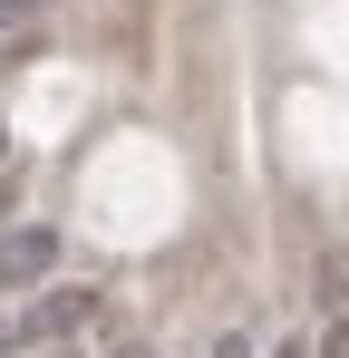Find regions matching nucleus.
Returning a JSON list of instances; mask_svg holds the SVG:
<instances>
[{"label": "nucleus", "instance_id": "obj_5", "mask_svg": "<svg viewBox=\"0 0 349 358\" xmlns=\"http://www.w3.org/2000/svg\"><path fill=\"white\" fill-rule=\"evenodd\" d=\"M20 339H29V329H20V320H10V300H0V358L20 349Z\"/></svg>", "mask_w": 349, "mask_h": 358}, {"label": "nucleus", "instance_id": "obj_3", "mask_svg": "<svg viewBox=\"0 0 349 358\" xmlns=\"http://www.w3.org/2000/svg\"><path fill=\"white\" fill-rule=\"evenodd\" d=\"M320 358H349V310H320V339H310Z\"/></svg>", "mask_w": 349, "mask_h": 358}, {"label": "nucleus", "instance_id": "obj_9", "mask_svg": "<svg viewBox=\"0 0 349 358\" xmlns=\"http://www.w3.org/2000/svg\"><path fill=\"white\" fill-rule=\"evenodd\" d=\"M58 358H78V349H58Z\"/></svg>", "mask_w": 349, "mask_h": 358}, {"label": "nucleus", "instance_id": "obj_4", "mask_svg": "<svg viewBox=\"0 0 349 358\" xmlns=\"http://www.w3.org/2000/svg\"><path fill=\"white\" fill-rule=\"evenodd\" d=\"M29 49H39V29H20V39H0V87H10V68L29 59Z\"/></svg>", "mask_w": 349, "mask_h": 358}, {"label": "nucleus", "instance_id": "obj_6", "mask_svg": "<svg viewBox=\"0 0 349 358\" xmlns=\"http://www.w3.org/2000/svg\"><path fill=\"white\" fill-rule=\"evenodd\" d=\"M10 213H20V175L0 165V223H10Z\"/></svg>", "mask_w": 349, "mask_h": 358}, {"label": "nucleus", "instance_id": "obj_7", "mask_svg": "<svg viewBox=\"0 0 349 358\" xmlns=\"http://www.w3.org/2000/svg\"><path fill=\"white\" fill-rule=\"evenodd\" d=\"M107 358H156V349H146V339H126V349H107Z\"/></svg>", "mask_w": 349, "mask_h": 358}, {"label": "nucleus", "instance_id": "obj_8", "mask_svg": "<svg viewBox=\"0 0 349 358\" xmlns=\"http://www.w3.org/2000/svg\"><path fill=\"white\" fill-rule=\"evenodd\" d=\"M0 165H10V126H0Z\"/></svg>", "mask_w": 349, "mask_h": 358}, {"label": "nucleus", "instance_id": "obj_2", "mask_svg": "<svg viewBox=\"0 0 349 358\" xmlns=\"http://www.w3.org/2000/svg\"><path fill=\"white\" fill-rule=\"evenodd\" d=\"M88 310H97V291H78V281H49V291H29V310H20V329H29L39 349H58L68 329H88Z\"/></svg>", "mask_w": 349, "mask_h": 358}, {"label": "nucleus", "instance_id": "obj_1", "mask_svg": "<svg viewBox=\"0 0 349 358\" xmlns=\"http://www.w3.org/2000/svg\"><path fill=\"white\" fill-rule=\"evenodd\" d=\"M58 262H68L58 223H0V300L49 291V281H58Z\"/></svg>", "mask_w": 349, "mask_h": 358}]
</instances>
